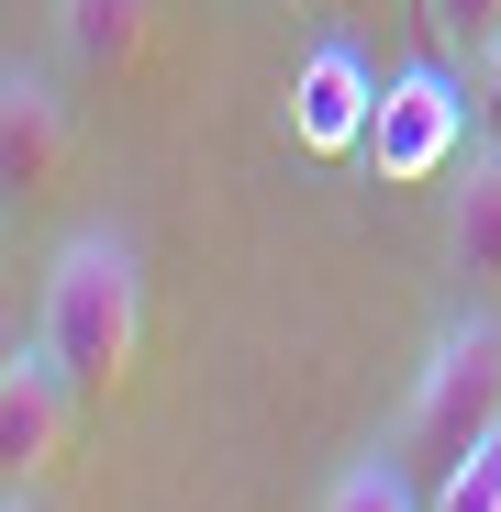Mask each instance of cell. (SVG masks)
Masks as SVG:
<instances>
[{
  "instance_id": "1",
  "label": "cell",
  "mask_w": 501,
  "mask_h": 512,
  "mask_svg": "<svg viewBox=\"0 0 501 512\" xmlns=\"http://www.w3.org/2000/svg\"><path fill=\"white\" fill-rule=\"evenodd\" d=\"M134 334H145V279H134V245L123 234H67L56 268H45V312H34V346L78 379V401H112L134 368Z\"/></svg>"
},
{
  "instance_id": "7",
  "label": "cell",
  "mask_w": 501,
  "mask_h": 512,
  "mask_svg": "<svg viewBox=\"0 0 501 512\" xmlns=\"http://www.w3.org/2000/svg\"><path fill=\"white\" fill-rule=\"evenodd\" d=\"M446 268L468 279V301H501V156H468L446 190Z\"/></svg>"
},
{
  "instance_id": "10",
  "label": "cell",
  "mask_w": 501,
  "mask_h": 512,
  "mask_svg": "<svg viewBox=\"0 0 501 512\" xmlns=\"http://www.w3.org/2000/svg\"><path fill=\"white\" fill-rule=\"evenodd\" d=\"M424 45H435L446 67H479V56L501 45V0H424Z\"/></svg>"
},
{
  "instance_id": "14",
  "label": "cell",
  "mask_w": 501,
  "mask_h": 512,
  "mask_svg": "<svg viewBox=\"0 0 501 512\" xmlns=\"http://www.w3.org/2000/svg\"><path fill=\"white\" fill-rule=\"evenodd\" d=\"M334 12H368V0H334Z\"/></svg>"
},
{
  "instance_id": "8",
  "label": "cell",
  "mask_w": 501,
  "mask_h": 512,
  "mask_svg": "<svg viewBox=\"0 0 501 512\" xmlns=\"http://www.w3.org/2000/svg\"><path fill=\"white\" fill-rule=\"evenodd\" d=\"M156 34V0H56V45L90 67V78H123Z\"/></svg>"
},
{
  "instance_id": "6",
  "label": "cell",
  "mask_w": 501,
  "mask_h": 512,
  "mask_svg": "<svg viewBox=\"0 0 501 512\" xmlns=\"http://www.w3.org/2000/svg\"><path fill=\"white\" fill-rule=\"evenodd\" d=\"M67 156H78V134H67V101L45 90L34 67H12V78H0V179H12L23 201H45V190L67 179Z\"/></svg>"
},
{
  "instance_id": "5",
  "label": "cell",
  "mask_w": 501,
  "mask_h": 512,
  "mask_svg": "<svg viewBox=\"0 0 501 512\" xmlns=\"http://www.w3.org/2000/svg\"><path fill=\"white\" fill-rule=\"evenodd\" d=\"M368 123H379V78H368L346 45H312L301 78H290V145H312V156H368Z\"/></svg>"
},
{
  "instance_id": "9",
  "label": "cell",
  "mask_w": 501,
  "mask_h": 512,
  "mask_svg": "<svg viewBox=\"0 0 501 512\" xmlns=\"http://www.w3.org/2000/svg\"><path fill=\"white\" fill-rule=\"evenodd\" d=\"M323 512H424V479H412V468H401V446H390V457H357L346 479H334V490H323Z\"/></svg>"
},
{
  "instance_id": "11",
  "label": "cell",
  "mask_w": 501,
  "mask_h": 512,
  "mask_svg": "<svg viewBox=\"0 0 501 512\" xmlns=\"http://www.w3.org/2000/svg\"><path fill=\"white\" fill-rule=\"evenodd\" d=\"M435 512H501V435H490V446H468V457L435 479Z\"/></svg>"
},
{
  "instance_id": "13",
  "label": "cell",
  "mask_w": 501,
  "mask_h": 512,
  "mask_svg": "<svg viewBox=\"0 0 501 512\" xmlns=\"http://www.w3.org/2000/svg\"><path fill=\"white\" fill-rule=\"evenodd\" d=\"M0 512H45V501H34V479H12V501H0Z\"/></svg>"
},
{
  "instance_id": "3",
  "label": "cell",
  "mask_w": 501,
  "mask_h": 512,
  "mask_svg": "<svg viewBox=\"0 0 501 512\" xmlns=\"http://www.w3.org/2000/svg\"><path fill=\"white\" fill-rule=\"evenodd\" d=\"M457 145H468V90L446 78V56L379 90V123H368V167L379 179H446Z\"/></svg>"
},
{
  "instance_id": "4",
  "label": "cell",
  "mask_w": 501,
  "mask_h": 512,
  "mask_svg": "<svg viewBox=\"0 0 501 512\" xmlns=\"http://www.w3.org/2000/svg\"><path fill=\"white\" fill-rule=\"evenodd\" d=\"M67 423H78V379L45 346H12V357H0V468L45 479L67 457Z\"/></svg>"
},
{
  "instance_id": "2",
  "label": "cell",
  "mask_w": 501,
  "mask_h": 512,
  "mask_svg": "<svg viewBox=\"0 0 501 512\" xmlns=\"http://www.w3.org/2000/svg\"><path fill=\"white\" fill-rule=\"evenodd\" d=\"M501 435V323L490 312H468V323H446L435 334V357H424V379H412V401H401V468L412 479H446L468 446H490Z\"/></svg>"
},
{
  "instance_id": "12",
  "label": "cell",
  "mask_w": 501,
  "mask_h": 512,
  "mask_svg": "<svg viewBox=\"0 0 501 512\" xmlns=\"http://www.w3.org/2000/svg\"><path fill=\"white\" fill-rule=\"evenodd\" d=\"M479 112H490V134H501V45L479 56Z\"/></svg>"
}]
</instances>
